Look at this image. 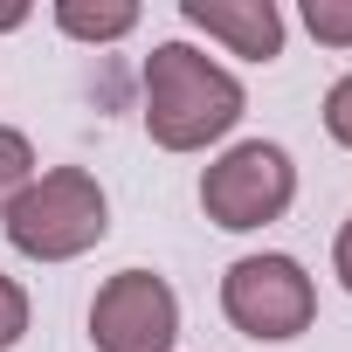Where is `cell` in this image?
<instances>
[{
	"label": "cell",
	"instance_id": "cell-1",
	"mask_svg": "<svg viewBox=\"0 0 352 352\" xmlns=\"http://www.w3.org/2000/svg\"><path fill=\"white\" fill-rule=\"evenodd\" d=\"M242 83L187 42H159L145 56V131L166 152H201L242 124Z\"/></svg>",
	"mask_w": 352,
	"mask_h": 352
},
{
	"label": "cell",
	"instance_id": "cell-2",
	"mask_svg": "<svg viewBox=\"0 0 352 352\" xmlns=\"http://www.w3.org/2000/svg\"><path fill=\"white\" fill-rule=\"evenodd\" d=\"M0 228H8V242L21 256H35V263H69V256L104 242L111 201H104V187L83 166H49L0 208Z\"/></svg>",
	"mask_w": 352,
	"mask_h": 352
},
{
	"label": "cell",
	"instance_id": "cell-3",
	"mask_svg": "<svg viewBox=\"0 0 352 352\" xmlns=\"http://www.w3.org/2000/svg\"><path fill=\"white\" fill-rule=\"evenodd\" d=\"M290 201H297V166H290V152L270 145V138H242V145H228V152L201 173V208H208V221L228 228V235H249V228L283 221Z\"/></svg>",
	"mask_w": 352,
	"mask_h": 352
},
{
	"label": "cell",
	"instance_id": "cell-4",
	"mask_svg": "<svg viewBox=\"0 0 352 352\" xmlns=\"http://www.w3.org/2000/svg\"><path fill=\"white\" fill-rule=\"evenodd\" d=\"M221 311H228L235 331L283 345V338L311 331L318 290H311V276H304L297 256H242V263H228V276H221Z\"/></svg>",
	"mask_w": 352,
	"mask_h": 352
},
{
	"label": "cell",
	"instance_id": "cell-5",
	"mask_svg": "<svg viewBox=\"0 0 352 352\" xmlns=\"http://www.w3.org/2000/svg\"><path fill=\"white\" fill-rule=\"evenodd\" d=\"M180 338V297L152 270H118L90 304V345L97 352H173Z\"/></svg>",
	"mask_w": 352,
	"mask_h": 352
},
{
	"label": "cell",
	"instance_id": "cell-6",
	"mask_svg": "<svg viewBox=\"0 0 352 352\" xmlns=\"http://www.w3.org/2000/svg\"><path fill=\"white\" fill-rule=\"evenodd\" d=\"M187 28H208L214 42H228L249 63H276L283 56V8L276 0H180Z\"/></svg>",
	"mask_w": 352,
	"mask_h": 352
},
{
	"label": "cell",
	"instance_id": "cell-7",
	"mask_svg": "<svg viewBox=\"0 0 352 352\" xmlns=\"http://www.w3.org/2000/svg\"><path fill=\"white\" fill-rule=\"evenodd\" d=\"M56 28L76 35V42H118V35L138 28V8H131V0H97V8H90V0H63Z\"/></svg>",
	"mask_w": 352,
	"mask_h": 352
},
{
	"label": "cell",
	"instance_id": "cell-8",
	"mask_svg": "<svg viewBox=\"0 0 352 352\" xmlns=\"http://www.w3.org/2000/svg\"><path fill=\"white\" fill-rule=\"evenodd\" d=\"M28 180H35V145H28V131L0 124V208H8Z\"/></svg>",
	"mask_w": 352,
	"mask_h": 352
},
{
	"label": "cell",
	"instance_id": "cell-9",
	"mask_svg": "<svg viewBox=\"0 0 352 352\" xmlns=\"http://www.w3.org/2000/svg\"><path fill=\"white\" fill-rule=\"evenodd\" d=\"M304 28L331 49H352V0H304Z\"/></svg>",
	"mask_w": 352,
	"mask_h": 352
},
{
	"label": "cell",
	"instance_id": "cell-10",
	"mask_svg": "<svg viewBox=\"0 0 352 352\" xmlns=\"http://www.w3.org/2000/svg\"><path fill=\"white\" fill-rule=\"evenodd\" d=\"M21 331H28V290L14 276H0V352H14Z\"/></svg>",
	"mask_w": 352,
	"mask_h": 352
},
{
	"label": "cell",
	"instance_id": "cell-11",
	"mask_svg": "<svg viewBox=\"0 0 352 352\" xmlns=\"http://www.w3.org/2000/svg\"><path fill=\"white\" fill-rule=\"evenodd\" d=\"M324 131L352 152V76H338V83L324 90Z\"/></svg>",
	"mask_w": 352,
	"mask_h": 352
},
{
	"label": "cell",
	"instance_id": "cell-12",
	"mask_svg": "<svg viewBox=\"0 0 352 352\" xmlns=\"http://www.w3.org/2000/svg\"><path fill=\"white\" fill-rule=\"evenodd\" d=\"M331 263H338V283L352 290V221L338 228V242H331Z\"/></svg>",
	"mask_w": 352,
	"mask_h": 352
}]
</instances>
